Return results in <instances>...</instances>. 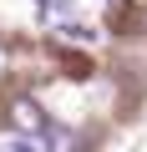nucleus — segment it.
<instances>
[{
  "label": "nucleus",
  "mask_w": 147,
  "mask_h": 152,
  "mask_svg": "<svg viewBox=\"0 0 147 152\" xmlns=\"http://www.w3.org/2000/svg\"><path fill=\"white\" fill-rule=\"evenodd\" d=\"M5 117H10V127H15L20 137H41V132L51 127V122H46V112H41V107H36L31 96H20V102H10V112H5Z\"/></svg>",
  "instance_id": "1"
},
{
  "label": "nucleus",
  "mask_w": 147,
  "mask_h": 152,
  "mask_svg": "<svg viewBox=\"0 0 147 152\" xmlns=\"http://www.w3.org/2000/svg\"><path fill=\"white\" fill-rule=\"evenodd\" d=\"M36 142H41V152H76V137H71L66 127H46Z\"/></svg>",
  "instance_id": "2"
},
{
  "label": "nucleus",
  "mask_w": 147,
  "mask_h": 152,
  "mask_svg": "<svg viewBox=\"0 0 147 152\" xmlns=\"http://www.w3.org/2000/svg\"><path fill=\"white\" fill-rule=\"evenodd\" d=\"M61 36H66V41H97V31H91V26H76V20H66Z\"/></svg>",
  "instance_id": "3"
},
{
  "label": "nucleus",
  "mask_w": 147,
  "mask_h": 152,
  "mask_svg": "<svg viewBox=\"0 0 147 152\" xmlns=\"http://www.w3.org/2000/svg\"><path fill=\"white\" fill-rule=\"evenodd\" d=\"M36 5H41V10H46V15H66V10H71V5H76V0H36Z\"/></svg>",
  "instance_id": "4"
},
{
  "label": "nucleus",
  "mask_w": 147,
  "mask_h": 152,
  "mask_svg": "<svg viewBox=\"0 0 147 152\" xmlns=\"http://www.w3.org/2000/svg\"><path fill=\"white\" fill-rule=\"evenodd\" d=\"M0 152H41V142H36V137H26V142H10V147H0Z\"/></svg>",
  "instance_id": "5"
},
{
  "label": "nucleus",
  "mask_w": 147,
  "mask_h": 152,
  "mask_svg": "<svg viewBox=\"0 0 147 152\" xmlns=\"http://www.w3.org/2000/svg\"><path fill=\"white\" fill-rule=\"evenodd\" d=\"M142 152H147V147H142Z\"/></svg>",
  "instance_id": "6"
}]
</instances>
